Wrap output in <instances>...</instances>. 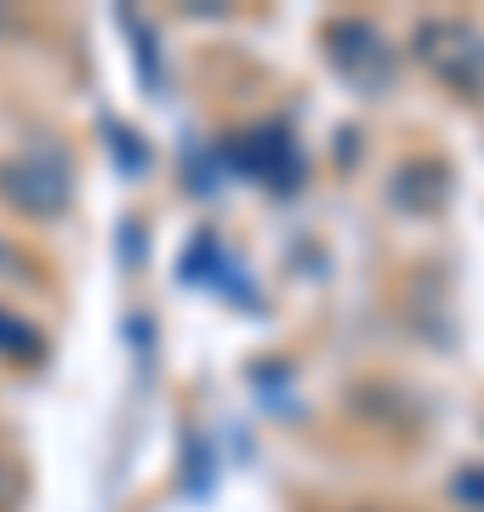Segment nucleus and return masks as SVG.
<instances>
[{"instance_id": "obj_1", "label": "nucleus", "mask_w": 484, "mask_h": 512, "mask_svg": "<svg viewBox=\"0 0 484 512\" xmlns=\"http://www.w3.org/2000/svg\"><path fill=\"white\" fill-rule=\"evenodd\" d=\"M29 348H35V330L0 313V353H29Z\"/></svg>"}, {"instance_id": "obj_2", "label": "nucleus", "mask_w": 484, "mask_h": 512, "mask_svg": "<svg viewBox=\"0 0 484 512\" xmlns=\"http://www.w3.org/2000/svg\"><path fill=\"white\" fill-rule=\"evenodd\" d=\"M450 490L462 495V501H473V507H484V473H462Z\"/></svg>"}]
</instances>
